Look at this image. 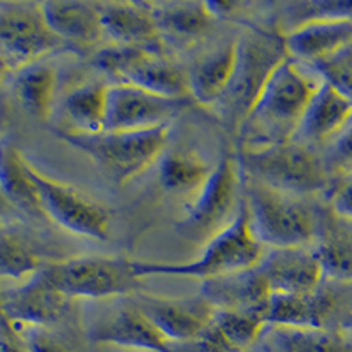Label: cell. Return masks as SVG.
<instances>
[{
    "label": "cell",
    "mask_w": 352,
    "mask_h": 352,
    "mask_svg": "<svg viewBox=\"0 0 352 352\" xmlns=\"http://www.w3.org/2000/svg\"><path fill=\"white\" fill-rule=\"evenodd\" d=\"M58 72L46 60L34 62L18 69L14 78V92L21 106L37 120H50L55 102Z\"/></svg>",
    "instance_id": "484cf974"
},
{
    "label": "cell",
    "mask_w": 352,
    "mask_h": 352,
    "mask_svg": "<svg viewBox=\"0 0 352 352\" xmlns=\"http://www.w3.org/2000/svg\"><path fill=\"white\" fill-rule=\"evenodd\" d=\"M39 272L69 300H106L140 291V278L132 272V261L127 259L72 257L46 263Z\"/></svg>",
    "instance_id": "ba28073f"
},
{
    "label": "cell",
    "mask_w": 352,
    "mask_h": 352,
    "mask_svg": "<svg viewBox=\"0 0 352 352\" xmlns=\"http://www.w3.org/2000/svg\"><path fill=\"white\" fill-rule=\"evenodd\" d=\"M11 329L23 342L28 352H71L67 349V345L50 328H43V326H23V328Z\"/></svg>",
    "instance_id": "d590c367"
},
{
    "label": "cell",
    "mask_w": 352,
    "mask_h": 352,
    "mask_svg": "<svg viewBox=\"0 0 352 352\" xmlns=\"http://www.w3.org/2000/svg\"><path fill=\"white\" fill-rule=\"evenodd\" d=\"M240 173L264 187L291 196H310L329 188L324 160L300 141H285L257 150H238Z\"/></svg>",
    "instance_id": "3957f363"
},
{
    "label": "cell",
    "mask_w": 352,
    "mask_h": 352,
    "mask_svg": "<svg viewBox=\"0 0 352 352\" xmlns=\"http://www.w3.org/2000/svg\"><path fill=\"white\" fill-rule=\"evenodd\" d=\"M44 264L23 240L11 234H0V275L9 278H25L39 272Z\"/></svg>",
    "instance_id": "d6a6232c"
},
{
    "label": "cell",
    "mask_w": 352,
    "mask_h": 352,
    "mask_svg": "<svg viewBox=\"0 0 352 352\" xmlns=\"http://www.w3.org/2000/svg\"><path fill=\"white\" fill-rule=\"evenodd\" d=\"M104 39L115 46L164 53V41L148 2H97Z\"/></svg>",
    "instance_id": "e0dca14e"
},
{
    "label": "cell",
    "mask_w": 352,
    "mask_h": 352,
    "mask_svg": "<svg viewBox=\"0 0 352 352\" xmlns=\"http://www.w3.org/2000/svg\"><path fill=\"white\" fill-rule=\"evenodd\" d=\"M320 20H352V0H307L292 2L282 11L278 30L282 34L303 23Z\"/></svg>",
    "instance_id": "4dcf8cb0"
},
{
    "label": "cell",
    "mask_w": 352,
    "mask_h": 352,
    "mask_svg": "<svg viewBox=\"0 0 352 352\" xmlns=\"http://www.w3.org/2000/svg\"><path fill=\"white\" fill-rule=\"evenodd\" d=\"M11 65L8 64V60H6L4 56L0 55V88L4 87L6 85V81H8V78H9V74H11Z\"/></svg>",
    "instance_id": "ab89813d"
},
{
    "label": "cell",
    "mask_w": 352,
    "mask_h": 352,
    "mask_svg": "<svg viewBox=\"0 0 352 352\" xmlns=\"http://www.w3.org/2000/svg\"><path fill=\"white\" fill-rule=\"evenodd\" d=\"M106 83H87L72 90L64 99V111L74 129L69 132L78 134H100L106 129Z\"/></svg>",
    "instance_id": "83f0119b"
},
{
    "label": "cell",
    "mask_w": 352,
    "mask_h": 352,
    "mask_svg": "<svg viewBox=\"0 0 352 352\" xmlns=\"http://www.w3.org/2000/svg\"><path fill=\"white\" fill-rule=\"evenodd\" d=\"M92 65L115 78L116 83L171 99H190L187 71L169 60L166 53L111 46L96 53Z\"/></svg>",
    "instance_id": "9c48e42d"
},
{
    "label": "cell",
    "mask_w": 352,
    "mask_h": 352,
    "mask_svg": "<svg viewBox=\"0 0 352 352\" xmlns=\"http://www.w3.org/2000/svg\"><path fill=\"white\" fill-rule=\"evenodd\" d=\"M50 30L67 46H90L104 39L97 2H43Z\"/></svg>",
    "instance_id": "7402d4cb"
},
{
    "label": "cell",
    "mask_w": 352,
    "mask_h": 352,
    "mask_svg": "<svg viewBox=\"0 0 352 352\" xmlns=\"http://www.w3.org/2000/svg\"><path fill=\"white\" fill-rule=\"evenodd\" d=\"M64 48L67 44L50 30L41 4L0 2V55L11 69L46 60Z\"/></svg>",
    "instance_id": "30bf717a"
},
{
    "label": "cell",
    "mask_w": 352,
    "mask_h": 352,
    "mask_svg": "<svg viewBox=\"0 0 352 352\" xmlns=\"http://www.w3.org/2000/svg\"><path fill=\"white\" fill-rule=\"evenodd\" d=\"M212 326L232 352L247 351L266 328L261 317L252 314L231 312V310H215Z\"/></svg>",
    "instance_id": "1f68e13d"
},
{
    "label": "cell",
    "mask_w": 352,
    "mask_h": 352,
    "mask_svg": "<svg viewBox=\"0 0 352 352\" xmlns=\"http://www.w3.org/2000/svg\"><path fill=\"white\" fill-rule=\"evenodd\" d=\"M236 41L201 56L187 71L190 99L197 104L215 106L231 83L236 65Z\"/></svg>",
    "instance_id": "cb8c5ba5"
},
{
    "label": "cell",
    "mask_w": 352,
    "mask_h": 352,
    "mask_svg": "<svg viewBox=\"0 0 352 352\" xmlns=\"http://www.w3.org/2000/svg\"><path fill=\"white\" fill-rule=\"evenodd\" d=\"M312 69L352 104V44L328 60L312 65Z\"/></svg>",
    "instance_id": "e575fe53"
},
{
    "label": "cell",
    "mask_w": 352,
    "mask_h": 352,
    "mask_svg": "<svg viewBox=\"0 0 352 352\" xmlns=\"http://www.w3.org/2000/svg\"><path fill=\"white\" fill-rule=\"evenodd\" d=\"M212 166L192 150H173L160 157L159 180L173 194L196 196L208 180Z\"/></svg>",
    "instance_id": "4316f807"
},
{
    "label": "cell",
    "mask_w": 352,
    "mask_h": 352,
    "mask_svg": "<svg viewBox=\"0 0 352 352\" xmlns=\"http://www.w3.org/2000/svg\"><path fill=\"white\" fill-rule=\"evenodd\" d=\"M241 187L250 231L263 247H310L316 241L319 213L303 199L264 187L243 175Z\"/></svg>",
    "instance_id": "5b68a950"
},
{
    "label": "cell",
    "mask_w": 352,
    "mask_h": 352,
    "mask_svg": "<svg viewBox=\"0 0 352 352\" xmlns=\"http://www.w3.org/2000/svg\"><path fill=\"white\" fill-rule=\"evenodd\" d=\"M272 344L280 352H352V345L331 329L273 328Z\"/></svg>",
    "instance_id": "f1b7e54d"
},
{
    "label": "cell",
    "mask_w": 352,
    "mask_h": 352,
    "mask_svg": "<svg viewBox=\"0 0 352 352\" xmlns=\"http://www.w3.org/2000/svg\"><path fill=\"white\" fill-rule=\"evenodd\" d=\"M241 201L243 187L240 166L236 157L226 153L212 169L203 188L192 197L185 217L176 224V232L188 241L208 243L236 219Z\"/></svg>",
    "instance_id": "52a82bcc"
},
{
    "label": "cell",
    "mask_w": 352,
    "mask_h": 352,
    "mask_svg": "<svg viewBox=\"0 0 352 352\" xmlns=\"http://www.w3.org/2000/svg\"><path fill=\"white\" fill-rule=\"evenodd\" d=\"M340 324L352 333V285H351V291L347 292V298H345L344 314H342Z\"/></svg>",
    "instance_id": "f35d334b"
},
{
    "label": "cell",
    "mask_w": 352,
    "mask_h": 352,
    "mask_svg": "<svg viewBox=\"0 0 352 352\" xmlns=\"http://www.w3.org/2000/svg\"><path fill=\"white\" fill-rule=\"evenodd\" d=\"M0 197L27 217L46 220L30 176V162L8 140H0Z\"/></svg>",
    "instance_id": "d4e9b609"
},
{
    "label": "cell",
    "mask_w": 352,
    "mask_h": 352,
    "mask_svg": "<svg viewBox=\"0 0 352 352\" xmlns=\"http://www.w3.org/2000/svg\"><path fill=\"white\" fill-rule=\"evenodd\" d=\"M69 301L46 280L43 273L36 272L23 284L0 291V316L11 328H50L67 312Z\"/></svg>",
    "instance_id": "5bb4252c"
},
{
    "label": "cell",
    "mask_w": 352,
    "mask_h": 352,
    "mask_svg": "<svg viewBox=\"0 0 352 352\" xmlns=\"http://www.w3.org/2000/svg\"><path fill=\"white\" fill-rule=\"evenodd\" d=\"M324 166L329 178L344 180L352 175V115L335 138L324 146Z\"/></svg>",
    "instance_id": "836d02e7"
},
{
    "label": "cell",
    "mask_w": 352,
    "mask_h": 352,
    "mask_svg": "<svg viewBox=\"0 0 352 352\" xmlns=\"http://www.w3.org/2000/svg\"><path fill=\"white\" fill-rule=\"evenodd\" d=\"M87 335L94 344H111L144 352H178L131 298L96 317L88 324Z\"/></svg>",
    "instance_id": "4fadbf2b"
},
{
    "label": "cell",
    "mask_w": 352,
    "mask_h": 352,
    "mask_svg": "<svg viewBox=\"0 0 352 352\" xmlns=\"http://www.w3.org/2000/svg\"><path fill=\"white\" fill-rule=\"evenodd\" d=\"M236 43V65L231 83L215 104L222 120L234 134L256 104L273 71L289 56L284 34L278 28H250Z\"/></svg>",
    "instance_id": "7a4b0ae2"
},
{
    "label": "cell",
    "mask_w": 352,
    "mask_h": 352,
    "mask_svg": "<svg viewBox=\"0 0 352 352\" xmlns=\"http://www.w3.org/2000/svg\"><path fill=\"white\" fill-rule=\"evenodd\" d=\"M131 300L171 344L197 340L215 312L201 296L196 300H168L136 292L131 294Z\"/></svg>",
    "instance_id": "2e32d148"
},
{
    "label": "cell",
    "mask_w": 352,
    "mask_h": 352,
    "mask_svg": "<svg viewBox=\"0 0 352 352\" xmlns=\"http://www.w3.org/2000/svg\"><path fill=\"white\" fill-rule=\"evenodd\" d=\"M263 319L264 324L272 328H317L310 294L272 292Z\"/></svg>",
    "instance_id": "f546056e"
},
{
    "label": "cell",
    "mask_w": 352,
    "mask_h": 352,
    "mask_svg": "<svg viewBox=\"0 0 352 352\" xmlns=\"http://www.w3.org/2000/svg\"><path fill=\"white\" fill-rule=\"evenodd\" d=\"M270 296H272V291L257 268L206 278L201 284V298L213 310L252 314L261 319L264 316Z\"/></svg>",
    "instance_id": "ac0fdd59"
},
{
    "label": "cell",
    "mask_w": 352,
    "mask_h": 352,
    "mask_svg": "<svg viewBox=\"0 0 352 352\" xmlns=\"http://www.w3.org/2000/svg\"><path fill=\"white\" fill-rule=\"evenodd\" d=\"M320 83L322 80L312 67L287 56L273 71L238 129V150H257L291 141Z\"/></svg>",
    "instance_id": "6da1fadb"
},
{
    "label": "cell",
    "mask_w": 352,
    "mask_h": 352,
    "mask_svg": "<svg viewBox=\"0 0 352 352\" xmlns=\"http://www.w3.org/2000/svg\"><path fill=\"white\" fill-rule=\"evenodd\" d=\"M352 104L328 83L319 85L308 102L292 140L314 146H326L351 118Z\"/></svg>",
    "instance_id": "ffe728a7"
},
{
    "label": "cell",
    "mask_w": 352,
    "mask_h": 352,
    "mask_svg": "<svg viewBox=\"0 0 352 352\" xmlns=\"http://www.w3.org/2000/svg\"><path fill=\"white\" fill-rule=\"evenodd\" d=\"M256 268L270 291L280 294L307 296L326 280L312 247L272 248Z\"/></svg>",
    "instance_id": "9a60e30c"
},
{
    "label": "cell",
    "mask_w": 352,
    "mask_h": 352,
    "mask_svg": "<svg viewBox=\"0 0 352 352\" xmlns=\"http://www.w3.org/2000/svg\"><path fill=\"white\" fill-rule=\"evenodd\" d=\"M192 102V99H171L129 85H109L104 131H150L169 125L173 116Z\"/></svg>",
    "instance_id": "7c38bea8"
},
{
    "label": "cell",
    "mask_w": 352,
    "mask_h": 352,
    "mask_svg": "<svg viewBox=\"0 0 352 352\" xmlns=\"http://www.w3.org/2000/svg\"><path fill=\"white\" fill-rule=\"evenodd\" d=\"M8 326V324H6ZM8 335L0 338V352H28L27 347L23 345V342L16 336V333L12 331L8 326Z\"/></svg>",
    "instance_id": "74e56055"
},
{
    "label": "cell",
    "mask_w": 352,
    "mask_h": 352,
    "mask_svg": "<svg viewBox=\"0 0 352 352\" xmlns=\"http://www.w3.org/2000/svg\"><path fill=\"white\" fill-rule=\"evenodd\" d=\"M331 212L338 219L352 222V175L340 180L331 192Z\"/></svg>",
    "instance_id": "8d00e7d4"
},
{
    "label": "cell",
    "mask_w": 352,
    "mask_h": 352,
    "mask_svg": "<svg viewBox=\"0 0 352 352\" xmlns=\"http://www.w3.org/2000/svg\"><path fill=\"white\" fill-rule=\"evenodd\" d=\"M316 252L326 280L352 285V222L319 213Z\"/></svg>",
    "instance_id": "44dd1931"
},
{
    "label": "cell",
    "mask_w": 352,
    "mask_h": 352,
    "mask_svg": "<svg viewBox=\"0 0 352 352\" xmlns=\"http://www.w3.org/2000/svg\"><path fill=\"white\" fill-rule=\"evenodd\" d=\"M263 256V245L254 238L252 231H250L248 212L243 199L236 219L206 243L203 254L196 261L180 264L132 261V272L138 278L168 275L192 276V278L206 280V278H215V276L228 275V273L256 268Z\"/></svg>",
    "instance_id": "8992f818"
},
{
    "label": "cell",
    "mask_w": 352,
    "mask_h": 352,
    "mask_svg": "<svg viewBox=\"0 0 352 352\" xmlns=\"http://www.w3.org/2000/svg\"><path fill=\"white\" fill-rule=\"evenodd\" d=\"M287 55L300 64L328 60L352 44V20H320L303 23L284 34Z\"/></svg>",
    "instance_id": "d6986e66"
},
{
    "label": "cell",
    "mask_w": 352,
    "mask_h": 352,
    "mask_svg": "<svg viewBox=\"0 0 352 352\" xmlns=\"http://www.w3.org/2000/svg\"><path fill=\"white\" fill-rule=\"evenodd\" d=\"M30 176L39 194L46 220L65 231L90 240L104 241L109 234V213L71 185L50 178L30 164Z\"/></svg>",
    "instance_id": "8fae6325"
},
{
    "label": "cell",
    "mask_w": 352,
    "mask_h": 352,
    "mask_svg": "<svg viewBox=\"0 0 352 352\" xmlns=\"http://www.w3.org/2000/svg\"><path fill=\"white\" fill-rule=\"evenodd\" d=\"M150 9L164 44L192 46L208 36L215 23L206 2H159Z\"/></svg>",
    "instance_id": "603a6c76"
},
{
    "label": "cell",
    "mask_w": 352,
    "mask_h": 352,
    "mask_svg": "<svg viewBox=\"0 0 352 352\" xmlns=\"http://www.w3.org/2000/svg\"><path fill=\"white\" fill-rule=\"evenodd\" d=\"M56 136L85 153L116 185L134 180L162 157L169 140V125L150 131L78 134L56 131Z\"/></svg>",
    "instance_id": "277c9868"
}]
</instances>
